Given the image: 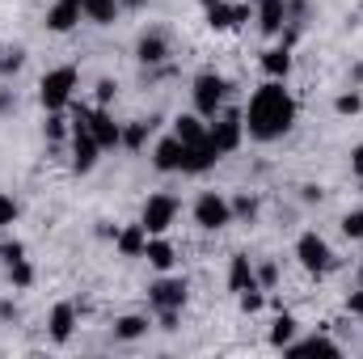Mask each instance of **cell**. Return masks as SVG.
Instances as JSON below:
<instances>
[{"label":"cell","mask_w":363,"mask_h":359,"mask_svg":"<svg viewBox=\"0 0 363 359\" xmlns=\"http://www.w3.org/2000/svg\"><path fill=\"white\" fill-rule=\"evenodd\" d=\"M291 123H296V101H291V93L283 89V81H267L262 89L250 97L245 131L254 140H279Z\"/></svg>","instance_id":"cell-1"},{"label":"cell","mask_w":363,"mask_h":359,"mask_svg":"<svg viewBox=\"0 0 363 359\" xmlns=\"http://www.w3.org/2000/svg\"><path fill=\"white\" fill-rule=\"evenodd\" d=\"M72 89H77V68H51L38 85V97L47 110H64L72 101Z\"/></svg>","instance_id":"cell-2"},{"label":"cell","mask_w":363,"mask_h":359,"mask_svg":"<svg viewBox=\"0 0 363 359\" xmlns=\"http://www.w3.org/2000/svg\"><path fill=\"white\" fill-rule=\"evenodd\" d=\"M194 224H199V228H207V233H216V228L233 224V203H228L224 194H216V190L199 194V203H194Z\"/></svg>","instance_id":"cell-3"},{"label":"cell","mask_w":363,"mask_h":359,"mask_svg":"<svg viewBox=\"0 0 363 359\" xmlns=\"http://www.w3.org/2000/svg\"><path fill=\"white\" fill-rule=\"evenodd\" d=\"M174 216H178V199H174V194H152V199L144 203L140 224L148 228V237H161V233L174 224Z\"/></svg>","instance_id":"cell-4"},{"label":"cell","mask_w":363,"mask_h":359,"mask_svg":"<svg viewBox=\"0 0 363 359\" xmlns=\"http://www.w3.org/2000/svg\"><path fill=\"white\" fill-rule=\"evenodd\" d=\"M224 93H228V81H224V77L203 72V77L194 81V106H199V114H203V118H216V110H220Z\"/></svg>","instance_id":"cell-5"},{"label":"cell","mask_w":363,"mask_h":359,"mask_svg":"<svg viewBox=\"0 0 363 359\" xmlns=\"http://www.w3.org/2000/svg\"><path fill=\"white\" fill-rule=\"evenodd\" d=\"M296 258H300V267L313 270V275H321V270L334 267V254H330V245H325L317 233H304V237L296 241Z\"/></svg>","instance_id":"cell-6"},{"label":"cell","mask_w":363,"mask_h":359,"mask_svg":"<svg viewBox=\"0 0 363 359\" xmlns=\"http://www.w3.org/2000/svg\"><path fill=\"white\" fill-rule=\"evenodd\" d=\"M203 13L211 30H237L250 21V4H228V0H203Z\"/></svg>","instance_id":"cell-7"},{"label":"cell","mask_w":363,"mask_h":359,"mask_svg":"<svg viewBox=\"0 0 363 359\" xmlns=\"http://www.w3.org/2000/svg\"><path fill=\"white\" fill-rule=\"evenodd\" d=\"M241 136H245V114H224L220 123H211L207 127V140L216 144V153L224 157V153H233L237 144H241Z\"/></svg>","instance_id":"cell-8"},{"label":"cell","mask_w":363,"mask_h":359,"mask_svg":"<svg viewBox=\"0 0 363 359\" xmlns=\"http://www.w3.org/2000/svg\"><path fill=\"white\" fill-rule=\"evenodd\" d=\"M148 304L157 309V313H169V309H178L186 304V279H157L152 287H148Z\"/></svg>","instance_id":"cell-9"},{"label":"cell","mask_w":363,"mask_h":359,"mask_svg":"<svg viewBox=\"0 0 363 359\" xmlns=\"http://www.w3.org/2000/svg\"><path fill=\"white\" fill-rule=\"evenodd\" d=\"M152 165H157L161 174H182V165H186V144H182L178 136H165V140L157 144V153H152Z\"/></svg>","instance_id":"cell-10"},{"label":"cell","mask_w":363,"mask_h":359,"mask_svg":"<svg viewBox=\"0 0 363 359\" xmlns=\"http://www.w3.org/2000/svg\"><path fill=\"white\" fill-rule=\"evenodd\" d=\"M81 17H85V4H81V0H55L51 13H47V26H51L55 34H68Z\"/></svg>","instance_id":"cell-11"},{"label":"cell","mask_w":363,"mask_h":359,"mask_svg":"<svg viewBox=\"0 0 363 359\" xmlns=\"http://www.w3.org/2000/svg\"><path fill=\"white\" fill-rule=\"evenodd\" d=\"M89 136L101 144V148H114V144H123V127L106 114V110H89Z\"/></svg>","instance_id":"cell-12"},{"label":"cell","mask_w":363,"mask_h":359,"mask_svg":"<svg viewBox=\"0 0 363 359\" xmlns=\"http://www.w3.org/2000/svg\"><path fill=\"white\" fill-rule=\"evenodd\" d=\"M287 26V0H258V30L279 34Z\"/></svg>","instance_id":"cell-13"},{"label":"cell","mask_w":363,"mask_h":359,"mask_svg":"<svg viewBox=\"0 0 363 359\" xmlns=\"http://www.w3.org/2000/svg\"><path fill=\"white\" fill-rule=\"evenodd\" d=\"M216 161H220V153H216V144H211V140L190 144V148H186V165H182V174H203V170H211Z\"/></svg>","instance_id":"cell-14"},{"label":"cell","mask_w":363,"mask_h":359,"mask_svg":"<svg viewBox=\"0 0 363 359\" xmlns=\"http://www.w3.org/2000/svg\"><path fill=\"white\" fill-rule=\"evenodd\" d=\"M47 326H51V338H55V343H68V338H72V326H77V304H68V300L55 304Z\"/></svg>","instance_id":"cell-15"},{"label":"cell","mask_w":363,"mask_h":359,"mask_svg":"<svg viewBox=\"0 0 363 359\" xmlns=\"http://www.w3.org/2000/svg\"><path fill=\"white\" fill-rule=\"evenodd\" d=\"M97 153H101V144L93 140L89 131H81V136H72V165H77L81 174L97 165Z\"/></svg>","instance_id":"cell-16"},{"label":"cell","mask_w":363,"mask_h":359,"mask_svg":"<svg viewBox=\"0 0 363 359\" xmlns=\"http://www.w3.org/2000/svg\"><path fill=\"white\" fill-rule=\"evenodd\" d=\"M144 245H148V228L144 224H127L118 233V254L123 258H144Z\"/></svg>","instance_id":"cell-17"},{"label":"cell","mask_w":363,"mask_h":359,"mask_svg":"<svg viewBox=\"0 0 363 359\" xmlns=\"http://www.w3.org/2000/svg\"><path fill=\"white\" fill-rule=\"evenodd\" d=\"M174 136H178L186 148H190V144H203V140H207V123H203L199 114H178V118H174Z\"/></svg>","instance_id":"cell-18"},{"label":"cell","mask_w":363,"mask_h":359,"mask_svg":"<svg viewBox=\"0 0 363 359\" xmlns=\"http://www.w3.org/2000/svg\"><path fill=\"white\" fill-rule=\"evenodd\" d=\"M283 351L287 355H338V343L325 338V334H317V338H304V343H287Z\"/></svg>","instance_id":"cell-19"},{"label":"cell","mask_w":363,"mask_h":359,"mask_svg":"<svg viewBox=\"0 0 363 359\" xmlns=\"http://www.w3.org/2000/svg\"><path fill=\"white\" fill-rule=\"evenodd\" d=\"M135 55H140V64H161V60L169 55L165 34H144V38H140V47H135Z\"/></svg>","instance_id":"cell-20"},{"label":"cell","mask_w":363,"mask_h":359,"mask_svg":"<svg viewBox=\"0 0 363 359\" xmlns=\"http://www.w3.org/2000/svg\"><path fill=\"white\" fill-rule=\"evenodd\" d=\"M250 283H258L254 263H250V254H237V258H233V267H228V287H233V292H245Z\"/></svg>","instance_id":"cell-21"},{"label":"cell","mask_w":363,"mask_h":359,"mask_svg":"<svg viewBox=\"0 0 363 359\" xmlns=\"http://www.w3.org/2000/svg\"><path fill=\"white\" fill-rule=\"evenodd\" d=\"M262 72H267L271 81H283V77L291 72V51H287V47H274V51H267V55H262Z\"/></svg>","instance_id":"cell-22"},{"label":"cell","mask_w":363,"mask_h":359,"mask_svg":"<svg viewBox=\"0 0 363 359\" xmlns=\"http://www.w3.org/2000/svg\"><path fill=\"white\" fill-rule=\"evenodd\" d=\"M144 258H148L157 270H169L178 254H174V245H169V241H161V237H148V245H144Z\"/></svg>","instance_id":"cell-23"},{"label":"cell","mask_w":363,"mask_h":359,"mask_svg":"<svg viewBox=\"0 0 363 359\" xmlns=\"http://www.w3.org/2000/svg\"><path fill=\"white\" fill-rule=\"evenodd\" d=\"M81 4H85V17L93 26H110L118 17V0H81Z\"/></svg>","instance_id":"cell-24"},{"label":"cell","mask_w":363,"mask_h":359,"mask_svg":"<svg viewBox=\"0 0 363 359\" xmlns=\"http://www.w3.org/2000/svg\"><path fill=\"white\" fill-rule=\"evenodd\" d=\"M140 334H148V317H118L114 321V338H123V343H131V338H140Z\"/></svg>","instance_id":"cell-25"},{"label":"cell","mask_w":363,"mask_h":359,"mask_svg":"<svg viewBox=\"0 0 363 359\" xmlns=\"http://www.w3.org/2000/svg\"><path fill=\"white\" fill-rule=\"evenodd\" d=\"M296 338V317L291 313H279L274 317V330H271V347H287Z\"/></svg>","instance_id":"cell-26"},{"label":"cell","mask_w":363,"mask_h":359,"mask_svg":"<svg viewBox=\"0 0 363 359\" xmlns=\"http://www.w3.org/2000/svg\"><path fill=\"white\" fill-rule=\"evenodd\" d=\"M9 279H13L17 287H30L34 270H30V263H26V258H13V263H9Z\"/></svg>","instance_id":"cell-27"},{"label":"cell","mask_w":363,"mask_h":359,"mask_svg":"<svg viewBox=\"0 0 363 359\" xmlns=\"http://www.w3.org/2000/svg\"><path fill=\"white\" fill-rule=\"evenodd\" d=\"M148 127H152V123H131V127L123 131V144H127V148H140L144 136H148Z\"/></svg>","instance_id":"cell-28"},{"label":"cell","mask_w":363,"mask_h":359,"mask_svg":"<svg viewBox=\"0 0 363 359\" xmlns=\"http://www.w3.org/2000/svg\"><path fill=\"white\" fill-rule=\"evenodd\" d=\"M334 110H338V114H359V110H363V97H359V93H342V97L334 101Z\"/></svg>","instance_id":"cell-29"},{"label":"cell","mask_w":363,"mask_h":359,"mask_svg":"<svg viewBox=\"0 0 363 359\" xmlns=\"http://www.w3.org/2000/svg\"><path fill=\"white\" fill-rule=\"evenodd\" d=\"M233 216H241V220H254V216H258V203H254L250 194H241V199H233Z\"/></svg>","instance_id":"cell-30"},{"label":"cell","mask_w":363,"mask_h":359,"mask_svg":"<svg viewBox=\"0 0 363 359\" xmlns=\"http://www.w3.org/2000/svg\"><path fill=\"white\" fill-rule=\"evenodd\" d=\"M241 309H245V313H258V309H262V292H258V283H250V287L241 292Z\"/></svg>","instance_id":"cell-31"},{"label":"cell","mask_w":363,"mask_h":359,"mask_svg":"<svg viewBox=\"0 0 363 359\" xmlns=\"http://www.w3.org/2000/svg\"><path fill=\"white\" fill-rule=\"evenodd\" d=\"M342 233H347L351 241H359V237H363V207H359V211H351V216L342 220Z\"/></svg>","instance_id":"cell-32"},{"label":"cell","mask_w":363,"mask_h":359,"mask_svg":"<svg viewBox=\"0 0 363 359\" xmlns=\"http://www.w3.org/2000/svg\"><path fill=\"white\" fill-rule=\"evenodd\" d=\"M13 220H17V203H13V199L0 190V228H9Z\"/></svg>","instance_id":"cell-33"},{"label":"cell","mask_w":363,"mask_h":359,"mask_svg":"<svg viewBox=\"0 0 363 359\" xmlns=\"http://www.w3.org/2000/svg\"><path fill=\"white\" fill-rule=\"evenodd\" d=\"M64 131H68V127H64V118H60V110H51V118H47V136H51V140H60Z\"/></svg>","instance_id":"cell-34"},{"label":"cell","mask_w":363,"mask_h":359,"mask_svg":"<svg viewBox=\"0 0 363 359\" xmlns=\"http://www.w3.org/2000/svg\"><path fill=\"white\" fill-rule=\"evenodd\" d=\"M254 275H258V283H267V287H271L274 279H279V270H274V263H262V267L254 270Z\"/></svg>","instance_id":"cell-35"},{"label":"cell","mask_w":363,"mask_h":359,"mask_svg":"<svg viewBox=\"0 0 363 359\" xmlns=\"http://www.w3.org/2000/svg\"><path fill=\"white\" fill-rule=\"evenodd\" d=\"M110 97H114V81H101V85H97V101H101V106H106V101H110Z\"/></svg>","instance_id":"cell-36"},{"label":"cell","mask_w":363,"mask_h":359,"mask_svg":"<svg viewBox=\"0 0 363 359\" xmlns=\"http://www.w3.org/2000/svg\"><path fill=\"white\" fill-rule=\"evenodd\" d=\"M347 309H351L355 317H363V292H351V300H347Z\"/></svg>","instance_id":"cell-37"},{"label":"cell","mask_w":363,"mask_h":359,"mask_svg":"<svg viewBox=\"0 0 363 359\" xmlns=\"http://www.w3.org/2000/svg\"><path fill=\"white\" fill-rule=\"evenodd\" d=\"M0 68H4V72H17V68H21V51H13V55L0 64Z\"/></svg>","instance_id":"cell-38"},{"label":"cell","mask_w":363,"mask_h":359,"mask_svg":"<svg viewBox=\"0 0 363 359\" xmlns=\"http://www.w3.org/2000/svg\"><path fill=\"white\" fill-rule=\"evenodd\" d=\"M351 170H355V174L363 178V144L355 148V153H351Z\"/></svg>","instance_id":"cell-39"},{"label":"cell","mask_w":363,"mask_h":359,"mask_svg":"<svg viewBox=\"0 0 363 359\" xmlns=\"http://www.w3.org/2000/svg\"><path fill=\"white\" fill-rule=\"evenodd\" d=\"M131 4H140V0H131Z\"/></svg>","instance_id":"cell-40"},{"label":"cell","mask_w":363,"mask_h":359,"mask_svg":"<svg viewBox=\"0 0 363 359\" xmlns=\"http://www.w3.org/2000/svg\"><path fill=\"white\" fill-rule=\"evenodd\" d=\"M359 279H363V270H359Z\"/></svg>","instance_id":"cell-41"}]
</instances>
